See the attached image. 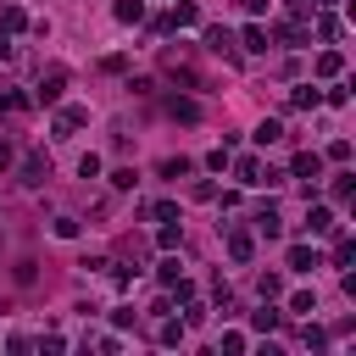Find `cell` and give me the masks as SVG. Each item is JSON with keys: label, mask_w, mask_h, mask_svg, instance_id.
I'll use <instances>...</instances> for the list:
<instances>
[{"label": "cell", "mask_w": 356, "mask_h": 356, "mask_svg": "<svg viewBox=\"0 0 356 356\" xmlns=\"http://www.w3.org/2000/svg\"><path fill=\"white\" fill-rule=\"evenodd\" d=\"M278 139H284L278 122H261V128H256V145H278Z\"/></svg>", "instance_id": "obj_18"}, {"label": "cell", "mask_w": 356, "mask_h": 356, "mask_svg": "<svg viewBox=\"0 0 356 356\" xmlns=\"http://www.w3.org/2000/svg\"><path fill=\"white\" fill-rule=\"evenodd\" d=\"M250 328H261V334H267V328H278V312H256V317H250Z\"/></svg>", "instance_id": "obj_26"}, {"label": "cell", "mask_w": 356, "mask_h": 356, "mask_svg": "<svg viewBox=\"0 0 356 356\" xmlns=\"http://www.w3.org/2000/svg\"><path fill=\"white\" fill-rule=\"evenodd\" d=\"M278 39H284V44H295V50H300V44H306V39H312V33H306V28H300V22H284V28H278Z\"/></svg>", "instance_id": "obj_14"}, {"label": "cell", "mask_w": 356, "mask_h": 356, "mask_svg": "<svg viewBox=\"0 0 356 356\" xmlns=\"http://www.w3.org/2000/svg\"><path fill=\"white\" fill-rule=\"evenodd\" d=\"M317 33L323 39H339V17H317Z\"/></svg>", "instance_id": "obj_24"}, {"label": "cell", "mask_w": 356, "mask_h": 356, "mask_svg": "<svg viewBox=\"0 0 356 356\" xmlns=\"http://www.w3.org/2000/svg\"><path fill=\"white\" fill-rule=\"evenodd\" d=\"M228 256H234V261H250V256H256V239H250L245 228H228Z\"/></svg>", "instance_id": "obj_4"}, {"label": "cell", "mask_w": 356, "mask_h": 356, "mask_svg": "<svg viewBox=\"0 0 356 356\" xmlns=\"http://www.w3.org/2000/svg\"><path fill=\"white\" fill-rule=\"evenodd\" d=\"M61 89H67V72H61V67L39 78V100H44V106H56V100H61Z\"/></svg>", "instance_id": "obj_2"}, {"label": "cell", "mask_w": 356, "mask_h": 356, "mask_svg": "<svg viewBox=\"0 0 356 356\" xmlns=\"http://www.w3.org/2000/svg\"><path fill=\"white\" fill-rule=\"evenodd\" d=\"M289 172H295V178H317V172H323V156H317V150H300V156L289 161Z\"/></svg>", "instance_id": "obj_5"}, {"label": "cell", "mask_w": 356, "mask_h": 356, "mask_svg": "<svg viewBox=\"0 0 356 356\" xmlns=\"http://www.w3.org/2000/svg\"><path fill=\"white\" fill-rule=\"evenodd\" d=\"M156 278H161V284H167V289H172V284H178V278H184V273H178V261H161V267H156Z\"/></svg>", "instance_id": "obj_21"}, {"label": "cell", "mask_w": 356, "mask_h": 356, "mask_svg": "<svg viewBox=\"0 0 356 356\" xmlns=\"http://www.w3.org/2000/svg\"><path fill=\"white\" fill-rule=\"evenodd\" d=\"M0 22H6V33H22V28H28V11H22V6H6Z\"/></svg>", "instance_id": "obj_9"}, {"label": "cell", "mask_w": 356, "mask_h": 356, "mask_svg": "<svg viewBox=\"0 0 356 356\" xmlns=\"http://www.w3.org/2000/svg\"><path fill=\"white\" fill-rule=\"evenodd\" d=\"M339 72H345V56L339 50H323L317 56V78H339Z\"/></svg>", "instance_id": "obj_7"}, {"label": "cell", "mask_w": 356, "mask_h": 356, "mask_svg": "<svg viewBox=\"0 0 356 356\" xmlns=\"http://www.w3.org/2000/svg\"><path fill=\"white\" fill-rule=\"evenodd\" d=\"M11 56H17V50H11V39L0 33V61H11Z\"/></svg>", "instance_id": "obj_28"}, {"label": "cell", "mask_w": 356, "mask_h": 356, "mask_svg": "<svg viewBox=\"0 0 356 356\" xmlns=\"http://www.w3.org/2000/svg\"><path fill=\"white\" fill-rule=\"evenodd\" d=\"M111 189H134V167H117L111 172Z\"/></svg>", "instance_id": "obj_25"}, {"label": "cell", "mask_w": 356, "mask_h": 356, "mask_svg": "<svg viewBox=\"0 0 356 356\" xmlns=\"http://www.w3.org/2000/svg\"><path fill=\"white\" fill-rule=\"evenodd\" d=\"M17 178H22L28 189H33V184H44V178H50V161H44V156H22V167H17Z\"/></svg>", "instance_id": "obj_1"}, {"label": "cell", "mask_w": 356, "mask_h": 356, "mask_svg": "<svg viewBox=\"0 0 356 356\" xmlns=\"http://www.w3.org/2000/svg\"><path fill=\"white\" fill-rule=\"evenodd\" d=\"M206 44H211L217 56H228V50H234V33H228V28H206Z\"/></svg>", "instance_id": "obj_10"}, {"label": "cell", "mask_w": 356, "mask_h": 356, "mask_svg": "<svg viewBox=\"0 0 356 356\" xmlns=\"http://www.w3.org/2000/svg\"><path fill=\"white\" fill-rule=\"evenodd\" d=\"M11 161H17V150H11L6 139H0V167H11Z\"/></svg>", "instance_id": "obj_27"}, {"label": "cell", "mask_w": 356, "mask_h": 356, "mask_svg": "<svg viewBox=\"0 0 356 356\" xmlns=\"http://www.w3.org/2000/svg\"><path fill=\"white\" fill-rule=\"evenodd\" d=\"M256 234H267V239H273V234H278V211H261V217H256Z\"/></svg>", "instance_id": "obj_20"}, {"label": "cell", "mask_w": 356, "mask_h": 356, "mask_svg": "<svg viewBox=\"0 0 356 356\" xmlns=\"http://www.w3.org/2000/svg\"><path fill=\"white\" fill-rule=\"evenodd\" d=\"M306 234H334V211L328 206H312L306 211Z\"/></svg>", "instance_id": "obj_6"}, {"label": "cell", "mask_w": 356, "mask_h": 356, "mask_svg": "<svg viewBox=\"0 0 356 356\" xmlns=\"http://www.w3.org/2000/svg\"><path fill=\"white\" fill-rule=\"evenodd\" d=\"M167 111H172L178 122H195V117H200V106H195V100H167Z\"/></svg>", "instance_id": "obj_16"}, {"label": "cell", "mask_w": 356, "mask_h": 356, "mask_svg": "<svg viewBox=\"0 0 356 356\" xmlns=\"http://www.w3.org/2000/svg\"><path fill=\"white\" fill-rule=\"evenodd\" d=\"M256 289H261V300H273V295H284V278H278V273H261Z\"/></svg>", "instance_id": "obj_17"}, {"label": "cell", "mask_w": 356, "mask_h": 356, "mask_svg": "<svg viewBox=\"0 0 356 356\" xmlns=\"http://www.w3.org/2000/svg\"><path fill=\"white\" fill-rule=\"evenodd\" d=\"M289 312H317V295H306V289H300V295H289Z\"/></svg>", "instance_id": "obj_22"}, {"label": "cell", "mask_w": 356, "mask_h": 356, "mask_svg": "<svg viewBox=\"0 0 356 356\" xmlns=\"http://www.w3.org/2000/svg\"><path fill=\"white\" fill-rule=\"evenodd\" d=\"M184 172H189V161H184V156H172V161H161V178H184Z\"/></svg>", "instance_id": "obj_19"}, {"label": "cell", "mask_w": 356, "mask_h": 356, "mask_svg": "<svg viewBox=\"0 0 356 356\" xmlns=\"http://www.w3.org/2000/svg\"><path fill=\"white\" fill-rule=\"evenodd\" d=\"M245 50H250V56H261V50H267V28H256V22H250V28H245Z\"/></svg>", "instance_id": "obj_15"}, {"label": "cell", "mask_w": 356, "mask_h": 356, "mask_svg": "<svg viewBox=\"0 0 356 356\" xmlns=\"http://www.w3.org/2000/svg\"><path fill=\"white\" fill-rule=\"evenodd\" d=\"M234 172H239V184H261V161H256V156H239Z\"/></svg>", "instance_id": "obj_8"}, {"label": "cell", "mask_w": 356, "mask_h": 356, "mask_svg": "<svg viewBox=\"0 0 356 356\" xmlns=\"http://www.w3.org/2000/svg\"><path fill=\"white\" fill-rule=\"evenodd\" d=\"M289 267H295V273H312V267H317V250L295 245V250H289Z\"/></svg>", "instance_id": "obj_12"}, {"label": "cell", "mask_w": 356, "mask_h": 356, "mask_svg": "<svg viewBox=\"0 0 356 356\" xmlns=\"http://www.w3.org/2000/svg\"><path fill=\"white\" fill-rule=\"evenodd\" d=\"M117 22H145V6L139 0H117Z\"/></svg>", "instance_id": "obj_13"}, {"label": "cell", "mask_w": 356, "mask_h": 356, "mask_svg": "<svg viewBox=\"0 0 356 356\" xmlns=\"http://www.w3.org/2000/svg\"><path fill=\"white\" fill-rule=\"evenodd\" d=\"M289 100H295L300 111H312V106H317L323 95H317V83H295V95H289Z\"/></svg>", "instance_id": "obj_11"}, {"label": "cell", "mask_w": 356, "mask_h": 356, "mask_svg": "<svg viewBox=\"0 0 356 356\" xmlns=\"http://www.w3.org/2000/svg\"><path fill=\"white\" fill-rule=\"evenodd\" d=\"M83 122H89V111H83V106H67V111H56V139H67V134H72V128H83Z\"/></svg>", "instance_id": "obj_3"}, {"label": "cell", "mask_w": 356, "mask_h": 356, "mask_svg": "<svg viewBox=\"0 0 356 356\" xmlns=\"http://www.w3.org/2000/svg\"><path fill=\"white\" fill-rule=\"evenodd\" d=\"M161 345H184V323H161Z\"/></svg>", "instance_id": "obj_23"}]
</instances>
